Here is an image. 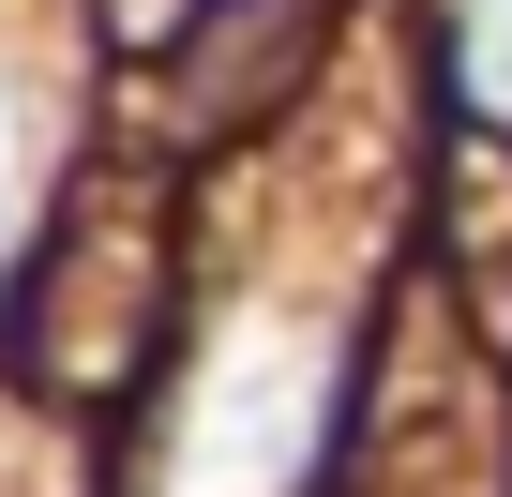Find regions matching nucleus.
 Masks as SVG:
<instances>
[{"mask_svg": "<svg viewBox=\"0 0 512 497\" xmlns=\"http://www.w3.org/2000/svg\"><path fill=\"white\" fill-rule=\"evenodd\" d=\"M317 422H332V347L302 317L272 332H226L196 377H181V437H166V497H287L317 467Z\"/></svg>", "mask_w": 512, "mask_h": 497, "instance_id": "f257e3e1", "label": "nucleus"}, {"mask_svg": "<svg viewBox=\"0 0 512 497\" xmlns=\"http://www.w3.org/2000/svg\"><path fill=\"white\" fill-rule=\"evenodd\" d=\"M452 91L482 121H512V0H452Z\"/></svg>", "mask_w": 512, "mask_h": 497, "instance_id": "f03ea898", "label": "nucleus"}, {"mask_svg": "<svg viewBox=\"0 0 512 497\" xmlns=\"http://www.w3.org/2000/svg\"><path fill=\"white\" fill-rule=\"evenodd\" d=\"M31 181H46V121H31V91H16V76H0V241H16Z\"/></svg>", "mask_w": 512, "mask_h": 497, "instance_id": "7ed1b4c3", "label": "nucleus"}]
</instances>
